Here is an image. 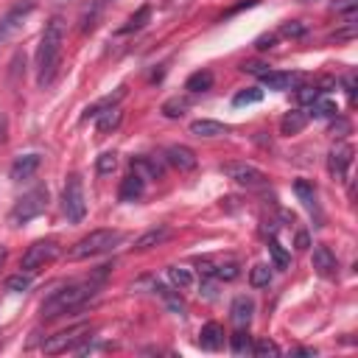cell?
<instances>
[{
  "mask_svg": "<svg viewBox=\"0 0 358 358\" xmlns=\"http://www.w3.org/2000/svg\"><path fill=\"white\" fill-rule=\"evenodd\" d=\"M168 280L174 283L177 292H188L190 285H193V274H190L188 269H182V266H171V269H168Z\"/></svg>",
  "mask_w": 358,
  "mask_h": 358,
  "instance_id": "obj_29",
  "label": "cell"
},
{
  "mask_svg": "<svg viewBox=\"0 0 358 358\" xmlns=\"http://www.w3.org/2000/svg\"><path fill=\"white\" fill-rule=\"evenodd\" d=\"M249 283H252V289H266V285L271 283V266L269 263H258L249 271Z\"/></svg>",
  "mask_w": 358,
  "mask_h": 358,
  "instance_id": "obj_30",
  "label": "cell"
},
{
  "mask_svg": "<svg viewBox=\"0 0 358 358\" xmlns=\"http://www.w3.org/2000/svg\"><path fill=\"white\" fill-rule=\"evenodd\" d=\"M152 289H154V294H160L163 297V303L168 305V311H174V314H185V303H182V297H179V292H174V289H165V285L163 283H154L152 285Z\"/></svg>",
  "mask_w": 358,
  "mask_h": 358,
  "instance_id": "obj_23",
  "label": "cell"
},
{
  "mask_svg": "<svg viewBox=\"0 0 358 358\" xmlns=\"http://www.w3.org/2000/svg\"><path fill=\"white\" fill-rule=\"evenodd\" d=\"M171 238V230L168 227H152V230H146L137 241H134V249L137 252H146V249H152V247H160V244H165Z\"/></svg>",
  "mask_w": 358,
  "mask_h": 358,
  "instance_id": "obj_21",
  "label": "cell"
},
{
  "mask_svg": "<svg viewBox=\"0 0 358 358\" xmlns=\"http://www.w3.org/2000/svg\"><path fill=\"white\" fill-rule=\"evenodd\" d=\"M84 339H90V328H87V325H79V328L62 330V333H56V336H48L45 344H42V350H45L48 355H59V352H67V350H76L79 341H84Z\"/></svg>",
  "mask_w": 358,
  "mask_h": 358,
  "instance_id": "obj_7",
  "label": "cell"
},
{
  "mask_svg": "<svg viewBox=\"0 0 358 358\" xmlns=\"http://www.w3.org/2000/svg\"><path fill=\"white\" fill-rule=\"evenodd\" d=\"M28 289H31V274H28V271L12 274V277L6 280V292H12V294H23V292H28Z\"/></svg>",
  "mask_w": 358,
  "mask_h": 358,
  "instance_id": "obj_32",
  "label": "cell"
},
{
  "mask_svg": "<svg viewBox=\"0 0 358 358\" xmlns=\"http://www.w3.org/2000/svg\"><path fill=\"white\" fill-rule=\"evenodd\" d=\"M199 347L202 350H210V352H216L224 347V328L219 322H207L202 330H199Z\"/></svg>",
  "mask_w": 358,
  "mask_h": 358,
  "instance_id": "obj_17",
  "label": "cell"
},
{
  "mask_svg": "<svg viewBox=\"0 0 358 358\" xmlns=\"http://www.w3.org/2000/svg\"><path fill=\"white\" fill-rule=\"evenodd\" d=\"M305 126H308V112L305 109H292V112H285L283 120H280V134L292 137V134H300Z\"/></svg>",
  "mask_w": 358,
  "mask_h": 358,
  "instance_id": "obj_18",
  "label": "cell"
},
{
  "mask_svg": "<svg viewBox=\"0 0 358 358\" xmlns=\"http://www.w3.org/2000/svg\"><path fill=\"white\" fill-rule=\"evenodd\" d=\"M252 352H255L258 358H269V355H280V347H277L271 339H258V341L252 344Z\"/></svg>",
  "mask_w": 358,
  "mask_h": 358,
  "instance_id": "obj_38",
  "label": "cell"
},
{
  "mask_svg": "<svg viewBox=\"0 0 358 358\" xmlns=\"http://www.w3.org/2000/svg\"><path fill=\"white\" fill-rule=\"evenodd\" d=\"M263 84L269 90H297L303 84V73H297V70H266V73L260 76Z\"/></svg>",
  "mask_w": 358,
  "mask_h": 358,
  "instance_id": "obj_10",
  "label": "cell"
},
{
  "mask_svg": "<svg viewBox=\"0 0 358 358\" xmlns=\"http://www.w3.org/2000/svg\"><path fill=\"white\" fill-rule=\"evenodd\" d=\"M6 258H9V249L0 244V269H3V263H6Z\"/></svg>",
  "mask_w": 358,
  "mask_h": 358,
  "instance_id": "obj_46",
  "label": "cell"
},
{
  "mask_svg": "<svg viewBox=\"0 0 358 358\" xmlns=\"http://www.w3.org/2000/svg\"><path fill=\"white\" fill-rule=\"evenodd\" d=\"M230 344H233V352H235V355L252 352V336H249V330L238 328V330H235V333L230 336Z\"/></svg>",
  "mask_w": 358,
  "mask_h": 358,
  "instance_id": "obj_31",
  "label": "cell"
},
{
  "mask_svg": "<svg viewBox=\"0 0 358 358\" xmlns=\"http://www.w3.org/2000/svg\"><path fill=\"white\" fill-rule=\"evenodd\" d=\"M344 87H347V96H350V98H355V76H352V73L344 79Z\"/></svg>",
  "mask_w": 358,
  "mask_h": 358,
  "instance_id": "obj_45",
  "label": "cell"
},
{
  "mask_svg": "<svg viewBox=\"0 0 358 358\" xmlns=\"http://www.w3.org/2000/svg\"><path fill=\"white\" fill-rule=\"evenodd\" d=\"M274 42H277V34H266V37H260V39L255 42V48H258V51H269V48H274Z\"/></svg>",
  "mask_w": 358,
  "mask_h": 358,
  "instance_id": "obj_42",
  "label": "cell"
},
{
  "mask_svg": "<svg viewBox=\"0 0 358 358\" xmlns=\"http://www.w3.org/2000/svg\"><path fill=\"white\" fill-rule=\"evenodd\" d=\"M308 247H311V238H308L305 230H300V233H297V249H308Z\"/></svg>",
  "mask_w": 358,
  "mask_h": 358,
  "instance_id": "obj_44",
  "label": "cell"
},
{
  "mask_svg": "<svg viewBox=\"0 0 358 358\" xmlns=\"http://www.w3.org/2000/svg\"><path fill=\"white\" fill-rule=\"evenodd\" d=\"M280 34H283V37H303V34H305V26H303V23H285V26L280 28Z\"/></svg>",
  "mask_w": 358,
  "mask_h": 358,
  "instance_id": "obj_40",
  "label": "cell"
},
{
  "mask_svg": "<svg viewBox=\"0 0 358 358\" xmlns=\"http://www.w3.org/2000/svg\"><path fill=\"white\" fill-rule=\"evenodd\" d=\"M190 134H196V137H224V134H230V126H224V123H219V120H210V118H202V120H193L190 123Z\"/></svg>",
  "mask_w": 358,
  "mask_h": 358,
  "instance_id": "obj_19",
  "label": "cell"
},
{
  "mask_svg": "<svg viewBox=\"0 0 358 358\" xmlns=\"http://www.w3.org/2000/svg\"><path fill=\"white\" fill-rule=\"evenodd\" d=\"M152 20V6H140L129 20H126V26H120L118 28V34H132V31H140L143 26H146Z\"/></svg>",
  "mask_w": 358,
  "mask_h": 358,
  "instance_id": "obj_25",
  "label": "cell"
},
{
  "mask_svg": "<svg viewBox=\"0 0 358 358\" xmlns=\"http://www.w3.org/2000/svg\"><path fill=\"white\" fill-rule=\"evenodd\" d=\"M39 163H42V157H39V154H26V157H17V160L12 163L9 177H12L15 182H26V179H31V177L39 171Z\"/></svg>",
  "mask_w": 358,
  "mask_h": 358,
  "instance_id": "obj_16",
  "label": "cell"
},
{
  "mask_svg": "<svg viewBox=\"0 0 358 358\" xmlns=\"http://www.w3.org/2000/svg\"><path fill=\"white\" fill-rule=\"evenodd\" d=\"M165 160H168L174 168H179V171H193V168L199 165L196 152H193L190 146H182V143H174V146L165 149Z\"/></svg>",
  "mask_w": 358,
  "mask_h": 358,
  "instance_id": "obj_12",
  "label": "cell"
},
{
  "mask_svg": "<svg viewBox=\"0 0 358 358\" xmlns=\"http://www.w3.org/2000/svg\"><path fill=\"white\" fill-rule=\"evenodd\" d=\"M62 42H64V20L53 15L45 23V31L39 37L37 48V82L39 87H51L56 73H59V62H62Z\"/></svg>",
  "mask_w": 358,
  "mask_h": 358,
  "instance_id": "obj_1",
  "label": "cell"
},
{
  "mask_svg": "<svg viewBox=\"0 0 358 358\" xmlns=\"http://www.w3.org/2000/svg\"><path fill=\"white\" fill-rule=\"evenodd\" d=\"M352 154H355V149L350 146V143H336V146L330 149V154H328V168H330V177H333L336 182H341V179L347 177V171H350V165H352Z\"/></svg>",
  "mask_w": 358,
  "mask_h": 358,
  "instance_id": "obj_9",
  "label": "cell"
},
{
  "mask_svg": "<svg viewBox=\"0 0 358 358\" xmlns=\"http://www.w3.org/2000/svg\"><path fill=\"white\" fill-rule=\"evenodd\" d=\"M355 6H358V0H336L333 3L336 12H347V15H355Z\"/></svg>",
  "mask_w": 358,
  "mask_h": 358,
  "instance_id": "obj_41",
  "label": "cell"
},
{
  "mask_svg": "<svg viewBox=\"0 0 358 358\" xmlns=\"http://www.w3.org/2000/svg\"><path fill=\"white\" fill-rule=\"evenodd\" d=\"M339 115V107H336V101H330V98H316V101H311V109H308V118H336Z\"/></svg>",
  "mask_w": 358,
  "mask_h": 358,
  "instance_id": "obj_27",
  "label": "cell"
},
{
  "mask_svg": "<svg viewBox=\"0 0 358 358\" xmlns=\"http://www.w3.org/2000/svg\"><path fill=\"white\" fill-rule=\"evenodd\" d=\"M62 210L67 222L79 224L87 213V199H84V185H82V177L79 174H70L67 182H64V193H62Z\"/></svg>",
  "mask_w": 358,
  "mask_h": 358,
  "instance_id": "obj_4",
  "label": "cell"
},
{
  "mask_svg": "<svg viewBox=\"0 0 358 358\" xmlns=\"http://www.w3.org/2000/svg\"><path fill=\"white\" fill-rule=\"evenodd\" d=\"M269 252H271V260H274V266L277 269H289V263H292V258H289V252H285L283 247H280V241H269Z\"/></svg>",
  "mask_w": 358,
  "mask_h": 358,
  "instance_id": "obj_36",
  "label": "cell"
},
{
  "mask_svg": "<svg viewBox=\"0 0 358 358\" xmlns=\"http://www.w3.org/2000/svg\"><path fill=\"white\" fill-rule=\"evenodd\" d=\"M143 193H146V179H143L137 171L126 174V177H123V182H120L118 199H120V202H126V204H132V202L143 199Z\"/></svg>",
  "mask_w": 358,
  "mask_h": 358,
  "instance_id": "obj_14",
  "label": "cell"
},
{
  "mask_svg": "<svg viewBox=\"0 0 358 358\" xmlns=\"http://www.w3.org/2000/svg\"><path fill=\"white\" fill-rule=\"evenodd\" d=\"M96 297V283H70V285H64V289H59V292H53L45 303H42V316H48V319H56V316H62V314H67V311H76V308H82L87 300H93Z\"/></svg>",
  "mask_w": 358,
  "mask_h": 358,
  "instance_id": "obj_2",
  "label": "cell"
},
{
  "mask_svg": "<svg viewBox=\"0 0 358 358\" xmlns=\"http://www.w3.org/2000/svg\"><path fill=\"white\" fill-rule=\"evenodd\" d=\"M34 12V3H31V0H26V3H17L3 20H0V42H6V39H12V34L23 26V20L28 17Z\"/></svg>",
  "mask_w": 358,
  "mask_h": 358,
  "instance_id": "obj_11",
  "label": "cell"
},
{
  "mask_svg": "<svg viewBox=\"0 0 358 358\" xmlns=\"http://www.w3.org/2000/svg\"><path fill=\"white\" fill-rule=\"evenodd\" d=\"M241 70H247V73H258V76H263L266 73V64L263 62H244V67Z\"/></svg>",
  "mask_w": 358,
  "mask_h": 358,
  "instance_id": "obj_43",
  "label": "cell"
},
{
  "mask_svg": "<svg viewBox=\"0 0 358 358\" xmlns=\"http://www.w3.org/2000/svg\"><path fill=\"white\" fill-rule=\"evenodd\" d=\"M258 101H263V90H260V87H247V90H241V93L233 98L235 107H247V104H258Z\"/></svg>",
  "mask_w": 358,
  "mask_h": 358,
  "instance_id": "obj_35",
  "label": "cell"
},
{
  "mask_svg": "<svg viewBox=\"0 0 358 358\" xmlns=\"http://www.w3.org/2000/svg\"><path fill=\"white\" fill-rule=\"evenodd\" d=\"M294 193L300 196V202L305 204V210L311 213V216H316V227H322V207H319V202H316L314 185L305 182V179H297V182H294Z\"/></svg>",
  "mask_w": 358,
  "mask_h": 358,
  "instance_id": "obj_15",
  "label": "cell"
},
{
  "mask_svg": "<svg viewBox=\"0 0 358 358\" xmlns=\"http://www.w3.org/2000/svg\"><path fill=\"white\" fill-rule=\"evenodd\" d=\"M45 207H48V188H34L15 202L9 219H12V224H26V222L37 219L39 213H45Z\"/></svg>",
  "mask_w": 358,
  "mask_h": 358,
  "instance_id": "obj_5",
  "label": "cell"
},
{
  "mask_svg": "<svg viewBox=\"0 0 358 358\" xmlns=\"http://www.w3.org/2000/svg\"><path fill=\"white\" fill-rule=\"evenodd\" d=\"M132 171H137L143 179H163V165L154 160V157H137L132 160Z\"/></svg>",
  "mask_w": 358,
  "mask_h": 358,
  "instance_id": "obj_22",
  "label": "cell"
},
{
  "mask_svg": "<svg viewBox=\"0 0 358 358\" xmlns=\"http://www.w3.org/2000/svg\"><path fill=\"white\" fill-rule=\"evenodd\" d=\"M120 118H123V112L118 109V107H109V109H104L101 115H98V134H109V132H115L118 126H120Z\"/></svg>",
  "mask_w": 358,
  "mask_h": 358,
  "instance_id": "obj_24",
  "label": "cell"
},
{
  "mask_svg": "<svg viewBox=\"0 0 358 358\" xmlns=\"http://www.w3.org/2000/svg\"><path fill=\"white\" fill-rule=\"evenodd\" d=\"M311 263H314V269H316L319 277H336V271H339V260H336L333 249L325 247V244H316V247H314Z\"/></svg>",
  "mask_w": 358,
  "mask_h": 358,
  "instance_id": "obj_13",
  "label": "cell"
},
{
  "mask_svg": "<svg viewBox=\"0 0 358 358\" xmlns=\"http://www.w3.org/2000/svg\"><path fill=\"white\" fill-rule=\"evenodd\" d=\"M222 174H224V177H230L235 185L249 188V190L263 188V185L269 182V179H266V174H263L260 168L249 165V163H224V165H222Z\"/></svg>",
  "mask_w": 358,
  "mask_h": 358,
  "instance_id": "obj_8",
  "label": "cell"
},
{
  "mask_svg": "<svg viewBox=\"0 0 358 358\" xmlns=\"http://www.w3.org/2000/svg\"><path fill=\"white\" fill-rule=\"evenodd\" d=\"M123 90H126V87H120V90H118L115 96H107V98H101L98 104H93V107H87L82 118H84V120H90V118H98V115H101L104 109H109V107H118V101L123 98Z\"/></svg>",
  "mask_w": 358,
  "mask_h": 358,
  "instance_id": "obj_28",
  "label": "cell"
},
{
  "mask_svg": "<svg viewBox=\"0 0 358 358\" xmlns=\"http://www.w3.org/2000/svg\"><path fill=\"white\" fill-rule=\"evenodd\" d=\"M210 87H213V73L210 70H196V73L188 76V82H185L188 93H207Z\"/></svg>",
  "mask_w": 358,
  "mask_h": 358,
  "instance_id": "obj_26",
  "label": "cell"
},
{
  "mask_svg": "<svg viewBox=\"0 0 358 358\" xmlns=\"http://www.w3.org/2000/svg\"><path fill=\"white\" fill-rule=\"evenodd\" d=\"M319 96H322V90H319L316 84H314V87H300V90H297V101H300V104H311V101H316Z\"/></svg>",
  "mask_w": 358,
  "mask_h": 358,
  "instance_id": "obj_39",
  "label": "cell"
},
{
  "mask_svg": "<svg viewBox=\"0 0 358 358\" xmlns=\"http://www.w3.org/2000/svg\"><path fill=\"white\" fill-rule=\"evenodd\" d=\"M230 314H233V322H235L238 328H247V325L252 322V316H255V303H252V297H235L233 305H230Z\"/></svg>",
  "mask_w": 358,
  "mask_h": 358,
  "instance_id": "obj_20",
  "label": "cell"
},
{
  "mask_svg": "<svg viewBox=\"0 0 358 358\" xmlns=\"http://www.w3.org/2000/svg\"><path fill=\"white\" fill-rule=\"evenodd\" d=\"M123 241V233L120 230H93L90 235H84L82 241L73 244L70 249V260H87V258H98L104 252H112L118 244Z\"/></svg>",
  "mask_w": 358,
  "mask_h": 358,
  "instance_id": "obj_3",
  "label": "cell"
},
{
  "mask_svg": "<svg viewBox=\"0 0 358 358\" xmlns=\"http://www.w3.org/2000/svg\"><path fill=\"white\" fill-rule=\"evenodd\" d=\"M188 107H190L188 98H168V101L163 104V115H165V118H182Z\"/></svg>",
  "mask_w": 358,
  "mask_h": 358,
  "instance_id": "obj_34",
  "label": "cell"
},
{
  "mask_svg": "<svg viewBox=\"0 0 358 358\" xmlns=\"http://www.w3.org/2000/svg\"><path fill=\"white\" fill-rule=\"evenodd\" d=\"M115 168H118V154H115V152H104V154L96 160V171H98L101 177L112 174Z\"/></svg>",
  "mask_w": 358,
  "mask_h": 358,
  "instance_id": "obj_37",
  "label": "cell"
},
{
  "mask_svg": "<svg viewBox=\"0 0 358 358\" xmlns=\"http://www.w3.org/2000/svg\"><path fill=\"white\" fill-rule=\"evenodd\" d=\"M238 274H241V266H238L235 260H230V263H219V266H213V277H219V280H224V283L235 280Z\"/></svg>",
  "mask_w": 358,
  "mask_h": 358,
  "instance_id": "obj_33",
  "label": "cell"
},
{
  "mask_svg": "<svg viewBox=\"0 0 358 358\" xmlns=\"http://www.w3.org/2000/svg\"><path fill=\"white\" fill-rule=\"evenodd\" d=\"M56 258H59V244H56L53 238H48V241H37V244H31V247L23 252L20 269H23V271H28V274H34L37 269H42V266L53 263Z\"/></svg>",
  "mask_w": 358,
  "mask_h": 358,
  "instance_id": "obj_6",
  "label": "cell"
}]
</instances>
